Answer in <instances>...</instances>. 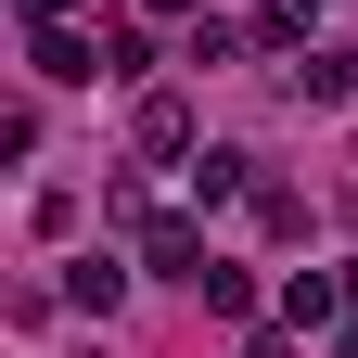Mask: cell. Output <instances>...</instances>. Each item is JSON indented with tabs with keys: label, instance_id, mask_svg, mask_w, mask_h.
Masks as SVG:
<instances>
[{
	"label": "cell",
	"instance_id": "6da1fadb",
	"mask_svg": "<svg viewBox=\"0 0 358 358\" xmlns=\"http://www.w3.org/2000/svg\"><path fill=\"white\" fill-rule=\"evenodd\" d=\"M128 256H141L154 268V282H205V268H217V243H205V217H141V231H128Z\"/></svg>",
	"mask_w": 358,
	"mask_h": 358
},
{
	"label": "cell",
	"instance_id": "7a4b0ae2",
	"mask_svg": "<svg viewBox=\"0 0 358 358\" xmlns=\"http://www.w3.org/2000/svg\"><path fill=\"white\" fill-rule=\"evenodd\" d=\"M128 154L141 166H192L205 141H192V103H179V90H141V103H128Z\"/></svg>",
	"mask_w": 358,
	"mask_h": 358
},
{
	"label": "cell",
	"instance_id": "3957f363",
	"mask_svg": "<svg viewBox=\"0 0 358 358\" xmlns=\"http://www.w3.org/2000/svg\"><path fill=\"white\" fill-rule=\"evenodd\" d=\"M26 64L52 77V90H77V77H103V38H77V26H26Z\"/></svg>",
	"mask_w": 358,
	"mask_h": 358
},
{
	"label": "cell",
	"instance_id": "277c9868",
	"mask_svg": "<svg viewBox=\"0 0 358 358\" xmlns=\"http://www.w3.org/2000/svg\"><path fill=\"white\" fill-rule=\"evenodd\" d=\"M294 103H358V52L307 38V52H294Z\"/></svg>",
	"mask_w": 358,
	"mask_h": 358
},
{
	"label": "cell",
	"instance_id": "5b68a950",
	"mask_svg": "<svg viewBox=\"0 0 358 358\" xmlns=\"http://www.w3.org/2000/svg\"><path fill=\"white\" fill-rule=\"evenodd\" d=\"M282 320H294V333L345 320V268H294V282H282Z\"/></svg>",
	"mask_w": 358,
	"mask_h": 358
},
{
	"label": "cell",
	"instance_id": "8992f818",
	"mask_svg": "<svg viewBox=\"0 0 358 358\" xmlns=\"http://www.w3.org/2000/svg\"><path fill=\"white\" fill-rule=\"evenodd\" d=\"M256 192V154H192V205H243Z\"/></svg>",
	"mask_w": 358,
	"mask_h": 358
},
{
	"label": "cell",
	"instance_id": "52a82bcc",
	"mask_svg": "<svg viewBox=\"0 0 358 358\" xmlns=\"http://www.w3.org/2000/svg\"><path fill=\"white\" fill-rule=\"evenodd\" d=\"M307 26H320V0H256V52H307Z\"/></svg>",
	"mask_w": 358,
	"mask_h": 358
},
{
	"label": "cell",
	"instance_id": "ba28073f",
	"mask_svg": "<svg viewBox=\"0 0 358 358\" xmlns=\"http://www.w3.org/2000/svg\"><path fill=\"white\" fill-rule=\"evenodd\" d=\"M115 294H128V268H115V256H90V268H64V307H90V320H115Z\"/></svg>",
	"mask_w": 358,
	"mask_h": 358
},
{
	"label": "cell",
	"instance_id": "9c48e42d",
	"mask_svg": "<svg viewBox=\"0 0 358 358\" xmlns=\"http://www.w3.org/2000/svg\"><path fill=\"white\" fill-rule=\"evenodd\" d=\"M243 205H256V231H268V243H307V192H282V179H256Z\"/></svg>",
	"mask_w": 358,
	"mask_h": 358
},
{
	"label": "cell",
	"instance_id": "30bf717a",
	"mask_svg": "<svg viewBox=\"0 0 358 358\" xmlns=\"http://www.w3.org/2000/svg\"><path fill=\"white\" fill-rule=\"evenodd\" d=\"M192 294L217 307V320H256V268H231V256H217V268H205V282H192Z\"/></svg>",
	"mask_w": 358,
	"mask_h": 358
},
{
	"label": "cell",
	"instance_id": "8fae6325",
	"mask_svg": "<svg viewBox=\"0 0 358 358\" xmlns=\"http://www.w3.org/2000/svg\"><path fill=\"white\" fill-rule=\"evenodd\" d=\"M141 13H154V26H205V0H141Z\"/></svg>",
	"mask_w": 358,
	"mask_h": 358
},
{
	"label": "cell",
	"instance_id": "7c38bea8",
	"mask_svg": "<svg viewBox=\"0 0 358 358\" xmlns=\"http://www.w3.org/2000/svg\"><path fill=\"white\" fill-rule=\"evenodd\" d=\"M26 26H77V0H26Z\"/></svg>",
	"mask_w": 358,
	"mask_h": 358
},
{
	"label": "cell",
	"instance_id": "4fadbf2b",
	"mask_svg": "<svg viewBox=\"0 0 358 358\" xmlns=\"http://www.w3.org/2000/svg\"><path fill=\"white\" fill-rule=\"evenodd\" d=\"M256 358H294V320H282V333H256Z\"/></svg>",
	"mask_w": 358,
	"mask_h": 358
}]
</instances>
